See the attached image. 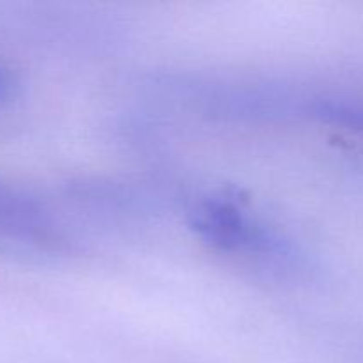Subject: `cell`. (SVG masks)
Returning <instances> with one entry per match:
<instances>
[{
  "label": "cell",
  "instance_id": "obj_1",
  "mask_svg": "<svg viewBox=\"0 0 363 363\" xmlns=\"http://www.w3.org/2000/svg\"><path fill=\"white\" fill-rule=\"evenodd\" d=\"M0 247L32 255H52L64 250L66 240L35 199L0 181Z\"/></svg>",
  "mask_w": 363,
  "mask_h": 363
},
{
  "label": "cell",
  "instance_id": "obj_2",
  "mask_svg": "<svg viewBox=\"0 0 363 363\" xmlns=\"http://www.w3.org/2000/svg\"><path fill=\"white\" fill-rule=\"evenodd\" d=\"M194 227L223 250H248L250 254H275L279 240L254 227L241 211L225 202H208L194 213Z\"/></svg>",
  "mask_w": 363,
  "mask_h": 363
},
{
  "label": "cell",
  "instance_id": "obj_3",
  "mask_svg": "<svg viewBox=\"0 0 363 363\" xmlns=\"http://www.w3.org/2000/svg\"><path fill=\"white\" fill-rule=\"evenodd\" d=\"M319 113L333 123L363 133V103H328L319 106Z\"/></svg>",
  "mask_w": 363,
  "mask_h": 363
},
{
  "label": "cell",
  "instance_id": "obj_4",
  "mask_svg": "<svg viewBox=\"0 0 363 363\" xmlns=\"http://www.w3.org/2000/svg\"><path fill=\"white\" fill-rule=\"evenodd\" d=\"M14 91V80L6 67L0 66V101L7 99Z\"/></svg>",
  "mask_w": 363,
  "mask_h": 363
}]
</instances>
